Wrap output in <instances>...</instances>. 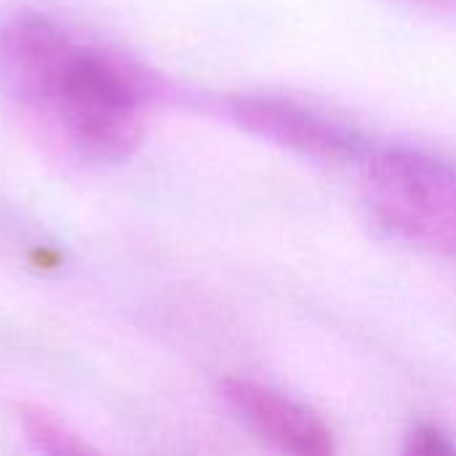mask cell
I'll list each match as a JSON object with an SVG mask.
<instances>
[{"mask_svg":"<svg viewBox=\"0 0 456 456\" xmlns=\"http://www.w3.org/2000/svg\"><path fill=\"white\" fill-rule=\"evenodd\" d=\"M166 83L139 61L77 45L51 110L67 144L86 160L120 163L144 136V110L166 96Z\"/></svg>","mask_w":456,"mask_h":456,"instance_id":"6da1fadb","label":"cell"},{"mask_svg":"<svg viewBox=\"0 0 456 456\" xmlns=\"http://www.w3.org/2000/svg\"><path fill=\"white\" fill-rule=\"evenodd\" d=\"M374 219L395 238L456 259V160L414 144H374L361 163Z\"/></svg>","mask_w":456,"mask_h":456,"instance_id":"7a4b0ae2","label":"cell"},{"mask_svg":"<svg viewBox=\"0 0 456 456\" xmlns=\"http://www.w3.org/2000/svg\"><path fill=\"white\" fill-rule=\"evenodd\" d=\"M216 110L240 131L318 163L361 166L374 147L369 134L353 123L286 94H227L219 99Z\"/></svg>","mask_w":456,"mask_h":456,"instance_id":"3957f363","label":"cell"},{"mask_svg":"<svg viewBox=\"0 0 456 456\" xmlns=\"http://www.w3.org/2000/svg\"><path fill=\"white\" fill-rule=\"evenodd\" d=\"M80 43L43 13H16L0 29V86L32 112L45 115Z\"/></svg>","mask_w":456,"mask_h":456,"instance_id":"277c9868","label":"cell"},{"mask_svg":"<svg viewBox=\"0 0 456 456\" xmlns=\"http://www.w3.org/2000/svg\"><path fill=\"white\" fill-rule=\"evenodd\" d=\"M227 409L278 456H339L331 428L305 403L248 377H224Z\"/></svg>","mask_w":456,"mask_h":456,"instance_id":"5b68a950","label":"cell"},{"mask_svg":"<svg viewBox=\"0 0 456 456\" xmlns=\"http://www.w3.org/2000/svg\"><path fill=\"white\" fill-rule=\"evenodd\" d=\"M24 441L37 456H104L80 433H75L59 414L40 403H21L16 411Z\"/></svg>","mask_w":456,"mask_h":456,"instance_id":"8992f818","label":"cell"},{"mask_svg":"<svg viewBox=\"0 0 456 456\" xmlns=\"http://www.w3.org/2000/svg\"><path fill=\"white\" fill-rule=\"evenodd\" d=\"M401 456H456V444L436 422H419L406 436Z\"/></svg>","mask_w":456,"mask_h":456,"instance_id":"52a82bcc","label":"cell"},{"mask_svg":"<svg viewBox=\"0 0 456 456\" xmlns=\"http://www.w3.org/2000/svg\"><path fill=\"white\" fill-rule=\"evenodd\" d=\"M411 8H419L425 13L433 16H444V19H454L456 21V0H401Z\"/></svg>","mask_w":456,"mask_h":456,"instance_id":"ba28073f","label":"cell"}]
</instances>
